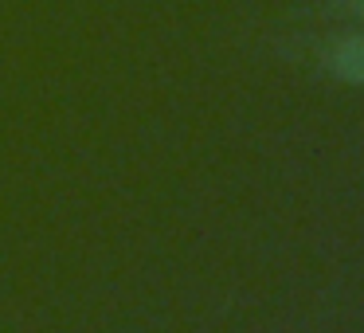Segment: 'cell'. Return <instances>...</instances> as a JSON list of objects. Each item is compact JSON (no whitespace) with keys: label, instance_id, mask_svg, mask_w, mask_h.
Segmentation results:
<instances>
[{"label":"cell","instance_id":"7a4b0ae2","mask_svg":"<svg viewBox=\"0 0 364 333\" xmlns=\"http://www.w3.org/2000/svg\"><path fill=\"white\" fill-rule=\"evenodd\" d=\"M337 9L348 12V16H360L364 20V0H337Z\"/></svg>","mask_w":364,"mask_h":333},{"label":"cell","instance_id":"6da1fadb","mask_svg":"<svg viewBox=\"0 0 364 333\" xmlns=\"http://www.w3.org/2000/svg\"><path fill=\"white\" fill-rule=\"evenodd\" d=\"M325 71L341 83L364 87V36H341V40L325 51Z\"/></svg>","mask_w":364,"mask_h":333}]
</instances>
